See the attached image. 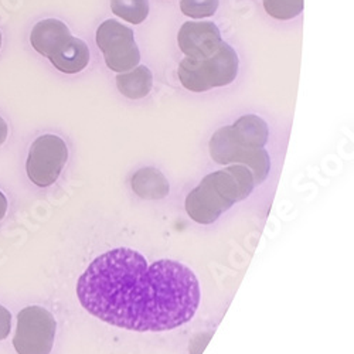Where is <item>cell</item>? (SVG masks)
Wrapping results in <instances>:
<instances>
[{
    "instance_id": "1",
    "label": "cell",
    "mask_w": 354,
    "mask_h": 354,
    "mask_svg": "<svg viewBox=\"0 0 354 354\" xmlns=\"http://www.w3.org/2000/svg\"><path fill=\"white\" fill-rule=\"evenodd\" d=\"M85 310L116 328L166 332L196 315L201 290L185 263H153L131 248H115L95 258L77 282Z\"/></svg>"
},
{
    "instance_id": "2",
    "label": "cell",
    "mask_w": 354,
    "mask_h": 354,
    "mask_svg": "<svg viewBox=\"0 0 354 354\" xmlns=\"http://www.w3.org/2000/svg\"><path fill=\"white\" fill-rule=\"evenodd\" d=\"M268 125L257 115H244L232 125L220 128L210 139V156L218 165H244L255 185L267 179L271 159L263 149L268 142Z\"/></svg>"
},
{
    "instance_id": "3",
    "label": "cell",
    "mask_w": 354,
    "mask_h": 354,
    "mask_svg": "<svg viewBox=\"0 0 354 354\" xmlns=\"http://www.w3.org/2000/svg\"><path fill=\"white\" fill-rule=\"evenodd\" d=\"M252 171L244 165H231L210 173L186 197V212L198 224H213L235 203L245 200L254 190Z\"/></svg>"
},
{
    "instance_id": "4",
    "label": "cell",
    "mask_w": 354,
    "mask_h": 354,
    "mask_svg": "<svg viewBox=\"0 0 354 354\" xmlns=\"http://www.w3.org/2000/svg\"><path fill=\"white\" fill-rule=\"evenodd\" d=\"M239 55L225 41L212 57L203 60L183 58L177 68L179 80L192 93H205L213 88L227 86L239 75Z\"/></svg>"
},
{
    "instance_id": "5",
    "label": "cell",
    "mask_w": 354,
    "mask_h": 354,
    "mask_svg": "<svg viewBox=\"0 0 354 354\" xmlns=\"http://www.w3.org/2000/svg\"><path fill=\"white\" fill-rule=\"evenodd\" d=\"M95 40L109 70L121 74L139 64L140 51L135 41V33L128 26L113 19L105 20L98 27Z\"/></svg>"
},
{
    "instance_id": "6",
    "label": "cell",
    "mask_w": 354,
    "mask_h": 354,
    "mask_svg": "<svg viewBox=\"0 0 354 354\" xmlns=\"http://www.w3.org/2000/svg\"><path fill=\"white\" fill-rule=\"evenodd\" d=\"M57 322L41 306H27L17 315L13 346L19 354H50L55 339Z\"/></svg>"
},
{
    "instance_id": "7",
    "label": "cell",
    "mask_w": 354,
    "mask_h": 354,
    "mask_svg": "<svg viewBox=\"0 0 354 354\" xmlns=\"http://www.w3.org/2000/svg\"><path fill=\"white\" fill-rule=\"evenodd\" d=\"M68 159L67 143L57 135L39 136L30 146L26 163L27 176L36 186L48 187L60 177Z\"/></svg>"
},
{
    "instance_id": "8",
    "label": "cell",
    "mask_w": 354,
    "mask_h": 354,
    "mask_svg": "<svg viewBox=\"0 0 354 354\" xmlns=\"http://www.w3.org/2000/svg\"><path fill=\"white\" fill-rule=\"evenodd\" d=\"M177 44L190 60H203L218 51L223 37L213 21H186L177 35Z\"/></svg>"
},
{
    "instance_id": "9",
    "label": "cell",
    "mask_w": 354,
    "mask_h": 354,
    "mask_svg": "<svg viewBox=\"0 0 354 354\" xmlns=\"http://www.w3.org/2000/svg\"><path fill=\"white\" fill-rule=\"evenodd\" d=\"M70 37L71 33L66 23L57 19H46L36 23V26L33 27L30 43L39 54L48 58Z\"/></svg>"
},
{
    "instance_id": "10",
    "label": "cell",
    "mask_w": 354,
    "mask_h": 354,
    "mask_svg": "<svg viewBox=\"0 0 354 354\" xmlns=\"http://www.w3.org/2000/svg\"><path fill=\"white\" fill-rule=\"evenodd\" d=\"M48 60L58 71L64 74H77L90 63V50L82 40L71 36L60 48L48 57Z\"/></svg>"
},
{
    "instance_id": "11",
    "label": "cell",
    "mask_w": 354,
    "mask_h": 354,
    "mask_svg": "<svg viewBox=\"0 0 354 354\" xmlns=\"http://www.w3.org/2000/svg\"><path fill=\"white\" fill-rule=\"evenodd\" d=\"M116 86L124 97L129 100H142L152 91L153 74L146 66H136L127 73L118 74Z\"/></svg>"
},
{
    "instance_id": "12",
    "label": "cell",
    "mask_w": 354,
    "mask_h": 354,
    "mask_svg": "<svg viewBox=\"0 0 354 354\" xmlns=\"http://www.w3.org/2000/svg\"><path fill=\"white\" fill-rule=\"evenodd\" d=\"M133 192L146 200H159L169 194V182L165 174L155 167H143L132 177Z\"/></svg>"
},
{
    "instance_id": "13",
    "label": "cell",
    "mask_w": 354,
    "mask_h": 354,
    "mask_svg": "<svg viewBox=\"0 0 354 354\" xmlns=\"http://www.w3.org/2000/svg\"><path fill=\"white\" fill-rule=\"evenodd\" d=\"M111 10L128 23L140 24L149 16V0H111Z\"/></svg>"
},
{
    "instance_id": "14",
    "label": "cell",
    "mask_w": 354,
    "mask_h": 354,
    "mask_svg": "<svg viewBox=\"0 0 354 354\" xmlns=\"http://www.w3.org/2000/svg\"><path fill=\"white\" fill-rule=\"evenodd\" d=\"M265 12L277 20H292L304 12V0H262Z\"/></svg>"
},
{
    "instance_id": "15",
    "label": "cell",
    "mask_w": 354,
    "mask_h": 354,
    "mask_svg": "<svg viewBox=\"0 0 354 354\" xmlns=\"http://www.w3.org/2000/svg\"><path fill=\"white\" fill-rule=\"evenodd\" d=\"M220 0H180V10L190 19H205L216 15Z\"/></svg>"
},
{
    "instance_id": "16",
    "label": "cell",
    "mask_w": 354,
    "mask_h": 354,
    "mask_svg": "<svg viewBox=\"0 0 354 354\" xmlns=\"http://www.w3.org/2000/svg\"><path fill=\"white\" fill-rule=\"evenodd\" d=\"M12 330V315L10 312L0 305V340H5Z\"/></svg>"
},
{
    "instance_id": "17",
    "label": "cell",
    "mask_w": 354,
    "mask_h": 354,
    "mask_svg": "<svg viewBox=\"0 0 354 354\" xmlns=\"http://www.w3.org/2000/svg\"><path fill=\"white\" fill-rule=\"evenodd\" d=\"M8 133H9L8 124L5 122L2 116H0V146H2L5 143V140L8 139Z\"/></svg>"
},
{
    "instance_id": "18",
    "label": "cell",
    "mask_w": 354,
    "mask_h": 354,
    "mask_svg": "<svg viewBox=\"0 0 354 354\" xmlns=\"http://www.w3.org/2000/svg\"><path fill=\"white\" fill-rule=\"evenodd\" d=\"M8 212V198L6 196L0 192V221H2Z\"/></svg>"
},
{
    "instance_id": "19",
    "label": "cell",
    "mask_w": 354,
    "mask_h": 354,
    "mask_svg": "<svg viewBox=\"0 0 354 354\" xmlns=\"http://www.w3.org/2000/svg\"><path fill=\"white\" fill-rule=\"evenodd\" d=\"M0 47H2V33H0Z\"/></svg>"
}]
</instances>
